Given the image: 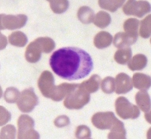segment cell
Masks as SVG:
<instances>
[{
	"instance_id": "cell-1",
	"label": "cell",
	"mask_w": 151,
	"mask_h": 139,
	"mask_svg": "<svg viewBox=\"0 0 151 139\" xmlns=\"http://www.w3.org/2000/svg\"><path fill=\"white\" fill-rule=\"evenodd\" d=\"M50 65L55 74L69 81L86 77L93 67L89 54L75 47H63L56 51L50 57Z\"/></svg>"
},
{
	"instance_id": "cell-2",
	"label": "cell",
	"mask_w": 151,
	"mask_h": 139,
	"mask_svg": "<svg viewBox=\"0 0 151 139\" xmlns=\"http://www.w3.org/2000/svg\"><path fill=\"white\" fill-rule=\"evenodd\" d=\"M90 100L89 93L79 84L66 96L64 105L69 109H80L88 103Z\"/></svg>"
},
{
	"instance_id": "cell-3",
	"label": "cell",
	"mask_w": 151,
	"mask_h": 139,
	"mask_svg": "<svg viewBox=\"0 0 151 139\" xmlns=\"http://www.w3.org/2000/svg\"><path fill=\"white\" fill-rule=\"evenodd\" d=\"M115 108L117 115L124 120L136 119L140 116V111L138 106L131 104L124 97L117 98L115 102Z\"/></svg>"
},
{
	"instance_id": "cell-4",
	"label": "cell",
	"mask_w": 151,
	"mask_h": 139,
	"mask_svg": "<svg viewBox=\"0 0 151 139\" xmlns=\"http://www.w3.org/2000/svg\"><path fill=\"white\" fill-rule=\"evenodd\" d=\"M149 3L145 1H128L123 7V12L127 15L142 18L150 11Z\"/></svg>"
},
{
	"instance_id": "cell-5",
	"label": "cell",
	"mask_w": 151,
	"mask_h": 139,
	"mask_svg": "<svg viewBox=\"0 0 151 139\" xmlns=\"http://www.w3.org/2000/svg\"><path fill=\"white\" fill-rule=\"evenodd\" d=\"M18 138H37L38 134L33 129L34 121L26 115L21 116L18 120Z\"/></svg>"
},
{
	"instance_id": "cell-6",
	"label": "cell",
	"mask_w": 151,
	"mask_h": 139,
	"mask_svg": "<svg viewBox=\"0 0 151 139\" xmlns=\"http://www.w3.org/2000/svg\"><path fill=\"white\" fill-rule=\"evenodd\" d=\"M118 119L113 112H99L92 118V122L96 128L102 130L111 129Z\"/></svg>"
},
{
	"instance_id": "cell-7",
	"label": "cell",
	"mask_w": 151,
	"mask_h": 139,
	"mask_svg": "<svg viewBox=\"0 0 151 139\" xmlns=\"http://www.w3.org/2000/svg\"><path fill=\"white\" fill-rule=\"evenodd\" d=\"M38 103V98L32 89L23 91L17 101L19 110L23 112H29Z\"/></svg>"
},
{
	"instance_id": "cell-8",
	"label": "cell",
	"mask_w": 151,
	"mask_h": 139,
	"mask_svg": "<svg viewBox=\"0 0 151 139\" xmlns=\"http://www.w3.org/2000/svg\"><path fill=\"white\" fill-rule=\"evenodd\" d=\"M116 92L117 94H125L132 90L133 84L131 77L124 73H120L116 76Z\"/></svg>"
},
{
	"instance_id": "cell-9",
	"label": "cell",
	"mask_w": 151,
	"mask_h": 139,
	"mask_svg": "<svg viewBox=\"0 0 151 139\" xmlns=\"http://www.w3.org/2000/svg\"><path fill=\"white\" fill-rule=\"evenodd\" d=\"M53 77L51 73L45 71L43 73L39 80V87L42 95L47 98H50L52 92Z\"/></svg>"
},
{
	"instance_id": "cell-10",
	"label": "cell",
	"mask_w": 151,
	"mask_h": 139,
	"mask_svg": "<svg viewBox=\"0 0 151 139\" xmlns=\"http://www.w3.org/2000/svg\"><path fill=\"white\" fill-rule=\"evenodd\" d=\"M79 84L63 83L54 88L50 98L55 101L62 100L65 96H67L74 90L79 85Z\"/></svg>"
},
{
	"instance_id": "cell-11",
	"label": "cell",
	"mask_w": 151,
	"mask_h": 139,
	"mask_svg": "<svg viewBox=\"0 0 151 139\" xmlns=\"http://www.w3.org/2000/svg\"><path fill=\"white\" fill-rule=\"evenodd\" d=\"M137 37L132 36L124 32L116 33L114 40V44L118 48L128 47L137 41Z\"/></svg>"
},
{
	"instance_id": "cell-12",
	"label": "cell",
	"mask_w": 151,
	"mask_h": 139,
	"mask_svg": "<svg viewBox=\"0 0 151 139\" xmlns=\"http://www.w3.org/2000/svg\"><path fill=\"white\" fill-rule=\"evenodd\" d=\"M135 100L137 105L145 114L151 112V100L146 90H141L137 93Z\"/></svg>"
},
{
	"instance_id": "cell-13",
	"label": "cell",
	"mask_w": 151,
	"mask_h": 139,
	"mask_svg": "<svg viewBox=\"0 0 151 139\" xmlns=\"http://www.w3.org/2000/svg\"><path fill=\"white\" fill-rule=\"evenodd\" d=\"M132 82L134 87L138 90H148L151 86V77L146 74L137 73L133 75Z\"/></svg>"
},
{
	"instance_id": "cell-14",
	"label": "cell",
	"mask_w": 151,
	"mask_h": 139,
	"mask_svg": "<svg viewBox=\"0 0 151 139\" xmlns=\"http://www.w3.org/2000/svg\"><path fill=\"white\" fill-rule=\"evenodd\" d=\"M113 37L110 33L106 31H101L96 35L94 39V44L98 49L108 47L112 41Z\"/></svg>"
},
{
	"instance_id": "cell-15",
	"label": "cell",
	"mask_w": 151,
	"mask_h": 139,
	"mask_svg": "<svg viewBox=\"0 0 151 139\" xmlns=\"http://www.w3.org/2000/svg\"><path fill=\"white\" fill-rule=\"evenodd\" d=\"M147 62V57L145 55L138 54L129 61L128 66L132 71L141 70L146 67Z\"/></svg>"
},
{
	"instance_id": "cell-16",
	"label": "cell",
	"mask_w": 151,
	"mask_h": 139,
	"mask_svg": "<svg viewBox=\"0 0 151 139\" xmlns=\"http://www.w3.org/2000/svg\"><path fill=\"white\" fill-rule=\"evenodd\" d=\"M100 82V76L95 74L92 76L89 79L83 82L80 85L88 93H93L99 90Z\"/></svg>"
},
{
	"instance_id": "cell-17",
	"label": "cell",
	"mask_w": 151,
	"mask_h": 139,
	"mask_svg": "<svg viewBox=\"0 0 151 139\" xmlns=\"http://www.w3.org/2000/svg\"><path fill=\"white\" fill-rule=\"evenodd\" d=\"M126 131L124 128V124L118 119L110 130L108 138L109 139H126Z\"/></svg>"
},
{
	"instance_id": "cell-18",
	"label": "cell",
	"mask_w": 151,
	"mask_h": 139,
	"mask_svg": "<svg viewBox=\"0 0 151 139\" xmlns=\"http://www.w3.org/2000/svg\"><path fill=\"white\" fill-rule=\"evenodd\" d=\"M132 57V50L131 47H126L120 49L115 53L114 59L119 64H126Z\"/></svg>"
},
{
	"instance_id": "cell-19",
	"label": "cell",
	"mask_w": 151,
	"mask_h": 139,
	"mask_svg": "<svg viewBox=\"0 0 151 139\" xmlns=\"http://www.w3.org/2000/svg\"><path fill=\"white\" fill-rule=\"evenodd\" d=\"M139 21L135 18H131L124 22L123 28L126 33L132 36L138 38V30L139 26Z\"/></svg>"
},
{
	"instance_id": "cell-20",
	"label": "cell",
	"mask_w": 151,
	"mask_h": 139,
	"mask_svg": "<svg viewBox=\"0 0 151 139\" xmlns=\"http://www.w3.org/2000/svg\"><path fill=\"white\" fill-rule=\"evenodd\" d=\"M111 21V17L107 12L101 11L96 15L94 20V24L100 28L103 29L107 27Z\"/></svg>"
},
{
	"instance_id": "cell-21",
	"label": "cell",
	"mask_w": 151,
	"mask_h": 139,
	"mask_svg": "<svg viewBox=\"0 0 151 139\" xmlns=\"http://www.w3.org/2000/svg\"><path fill=\"white\" fill-rule=\"evenodd\" d=\"M125 1H99V4L102 9L114 12L122 7Z\"/></svg>"
},
{
	"instance_id": "cell-22",
	"label": "cell",
	"mask_w": 151,
	"mask_h": 139,
	"mask_svg": "<svg viewBox=\"0 0 151 139\" xmlns=\"http://www.w3.org/2000/svg\"><path fill=\"white\" fill-rule=\"evenodd\" d=\"M94 12L88 7H81L78 12L79 19L85 23H91L94 19Z\"/></svg>"
},
{
	"instance_id": "cell-23",
	"label": "cell",
	"mask_w": 151,
	"mask_h": 139,
	"mask_svg": "<svg viewBox=\"0 0 151 139\" xmlns=\"http://www.w3.org/2000/svg\"><path fill=\"white\" fill-rule=\"evenodd\" d=\"M140 36L144 39H147L151 35V15L147 16L142 21L140 31Z\"/></svg>"
},
{
	"instance_id": "cell-24",
	"label": "cell",
	"mask_w": 151,
	"mask_h": 139,
	"mask_svg": "<svg viewBox=\"0 0 151 139\" xmlns=\"http://www.w3.org/2000/svg\"><path fill=\"white\" fill-rule=\"evenodd\" d=\"M101 88L104 93L111 94L116 90V82L114 79L111 77H107L102 81Z\"/></svg>"
},
{
	"instance_id": "cell-25",
	"label": "cell",
	"mask_w": 151,
	"mask_h": 139,
	"mask_svg": "<svg viewBox=\"0 0 151 139\" xmlns=\"http://www.w3.org/2000/svg\"><path fill=\"white\" fill-rule=\"evenodd\" d=\"M91 132L90 129L85 125L78 126L76 132V136L79 139H90Z\"/></svg>"
},
{
	"instance_id": "cell-26",
	"label": "cell",
	"mask_w": 151,
	"mask_h": 139,
	"mask_svg": "<svg viewBox=\"0 0 151 139\" xmlns=\"http://www.w3.org/2000/svg\"><path fill=\"white\" fill-rule=\"evenodd\" d=\"M55 126L58 128H62L68 126L70 124V119L65 115L60 116L55 119L54 122Z\"/></svg>"
},
{
	"instance_id": "cell-27",
	"label": "cell",
	"mask_w": 151,
	"mask_h": 139,
	"mask_svg": "<svg viewBox=\"0 0 151 139\" xmlns=\"http://www.w3.org/2000/svg\"><path fill=\"white\" fill-rule=\"evenodd\" d=\"M4 99L7 102L9 103H14L18 99V94L12 92L10 93L9 91H6L4 94Z\"/></svg>"
}]
</instances>
